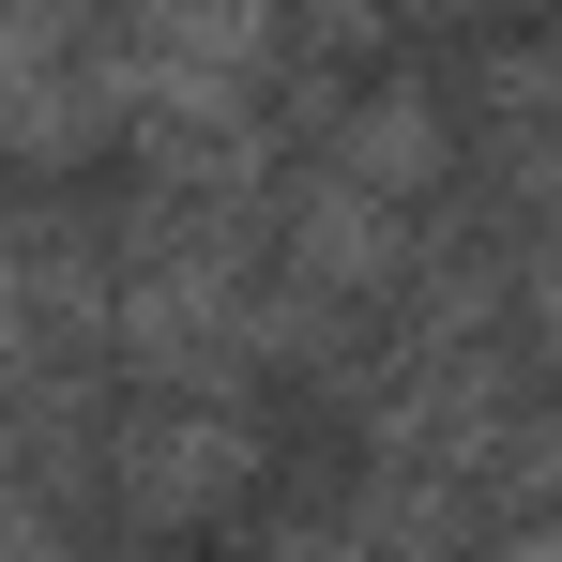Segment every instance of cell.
Segmentation results:
<instances>
[{
	"label": "cell",
	"instance_id": "8992f818",
	"mask_svg": "<svg viewBox=\"0 0 562 562\" xmlns=\"http://www.w3.org/2000/svg\"><path fill=\"white\" fill-rule=\"evenodd\" d=\"M471 137H562V15L517 46H471Z\"/></svg>",
	"mask_w": 562,
	"mask_h": 562
},
{
	"label": "cell",
	"instance_id": "7a4b0ae2",
	"mask_svg": "<svg viewBox=\"0 0 562 562\" xmlns=\"http://www.w3.org/2000/svg\"><path fill=\"white\" fill-rule=\"evenodd\" d=\"M259 486V426L244 395H122L106 411V517L137 548H183V532H228Z\"/></svg>",
	"mask_w": 562,
	"mask_h": 562
},
{
	"label": "cell",
	"instance_id": "6da1fadb",
	"mask_svg": "<svg viewBox=\"0 0 562 562\" xmlns=\"http://www.w3.org/2000/svg\"><path fill=\"white\" fill-rule=\"evenodd\" d=\"M106 366L122 395H244L259 380V274H274V198H168L122 183L106 213Z\"/></svg>",
	"mask_w": 562,
	"mask_h": 562
},
{
	"label": "cell",
	"instance_id": "3957f363",
	"mask_svg": "<svg viewBox=\"0 0 562 562\" xmlns=\"http://www.w3.org/2000/svg\"><path fill=\"white\" fill-rule=\"evenodd\" d=\"M122 61H106L92 0H0V168L61 183V168H106L122 153Z\"/></svg>",
	"mask_w": 562,
	"mask_h": 562
},
{
	"label": "cell",
	"instance_id": "52a82bcc",
	"mask_svg": "<svg viewBox=\"0 0 562 562\" xmlns=\"http://www.w3.org/2000/svg\"><path fill=\"white\" fill-rule=\"evenodd\" d=\"M259 562H380V548H366V517H350V502H319V517H274Z\"/></svg>",
	"mask_w": 562,
	"mask_h": 562
},
{
	"label": "cell",
	"instance_id": "277c9868",
	"mask_svg": "<svg viewBox=\"0 0 562 562\" xmlns=\"http://www.w3.org/2000/svg\"><path fill=\"white\" fill-rule=\"evenodd\" d=\"M122 106H259L289 77V0H92Z\"/></svg>",
	"mask_w": 562,
	"mask_h": 562
},
{
	"label": "cell",
	"instance_id": "ba28073f",
	"mask_svg": "<svg viewBox=\"0 0 562 562\" xmlns=\"http://www.w3.org/2000/svg\"><path fill=\"white\" fill-rule=\"evenodd\" d=\"M395 15H426V31H471V15H486V0H395Z\"/></svg>",
	"mask_w": 562,
	"mask_h": 562
},
{
	"label": "cell",
	"instance_id": "5b68a950",
	"mask_svg": "<svg viewBox=\"0 0 562 562\" xmlns=\"http://www.w3.org/2000/svg\"><path fill=\"white\" fill-rule=\"evenodd\" d=\"M289 137H304L319 168H350V183L411 198V213H441V198L471 183V122L426 92V77H366V92H319V106H289Z\"/></svg>",
	"mask_w": 562,
	"mask_h": 562
}]
</instances>
